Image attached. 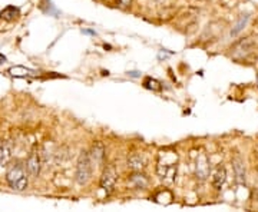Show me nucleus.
<instances>
[{"mask_svg": "<svg viewBox=\"0 0 258 212\" xmlns=\"http://www.w3.org/2000/svg\"><path fill=\"white\" fill-rule=\"evenodd\" d=\"M105 145L102 142H95L92 145V148L89 149V157H91V161L95 168H99V166L103 165V161H105Z\"/></svg>", "mask_w": 258, "mask_h": 212, "instance_id": "obj_8", "label": "nucleus"}, {"mask_svg": "<svg viewBox=\"0 0 258 212\" xmlns=\"http://www.w3.org/2000/svg\"><path fill=\"white\" fill-rule=\"evenodd\" d=\"M126 165L131 171H142L145 168V158L139 152H132L126 159Z\"/></svg>", "mask_w": 258, "mask_h": 212, "instance_id": "obj_10", "label": "nucleus"}, {"mask_svg": "<svg viewBox=\"0 0 258 212\" xmlns=\"http://www.w3.org/2000/svg\"><path fill=\"white\" fill-rule=\"evenodd\" d=\"M225 181H227V169H225L224 165H220L215 169V172L212 175V186L217 191H220L222 188V185L225 184Z\"/></svg>", "mask_w": 258, "mask_h": 212, "instance_id": "obj_12", "label": "nucleus"}, {"mask_svg": "<svg viewBox=\"0 0 258 212\" xmlns=\"http://www.w3.org/2000/svg\"><path fill=\"white\" fill-rule=\"evenodd\" d=\"M157 2H159V3H164V2H166V0H157Z\"/></svg>", "mask_w": 258, "mask_h": 212, "instance_id": "obj_17", "label": "nucleus"}, {"mask_svg": "<svg viewBox=\"0 0 258 212\" xmlns=\"http://www.w3.org/2000/svg\"><path fill=\"white\" fill-rule=\"evenodd\" d=\"M118 181V171L113 165H108L103 168L102 171L101 179H99V186L102 188V191H105L106 195H111L115 189V185Z\"/></svg>", "mask_w": 258, "mask_h": 212, "instance_id": "obj_4", "label": "nucleus"}, {"mask_svg": "<svg viewBox=\"0 0 258 212\" xmlns=\"http://www.w3.org/2000/svg\"><path fill=\"white\" fill-rule=\"evenodd\" d=\"M231 165H232V171L235 175V181L238 184L244 185L247 181V171H245V162L241 158L240 154H235L232 159H231Z\"/></svg>", "mask_w": 258, "mask_h": 212, "instance_id": "obj_7", "label": "nucleus"}, {"mask_svg": "<svg viewBox=\"0 0 258 212\" xmlns=\"http://www.w3.org/2000/svg\"><path fill=\"white\" fill-rule=\"evenodd\" d=\"M26 169H28L29 176L32 178H37L40 175L42 171V158H40V152L39 148L33 147V149L30 151L28 159H26Z\"/></svg>", "mask_w": 258, "mask_h": 212, "instance_id": "obj_6", "label": "nucleus"}, {"mask_svg": "<svg viewBox=\"0 0 258 212\" xmlns=\"http://www.w3.org/2000/svg\"><path fill=\"white\" fill-rule=\"evenodd\" d=\"M248 22H249L248 13H242L240 18H238V20H237V23H235V25L232 26V29H231V36H237L238 33H241L244 29L247 28Z\"/></svg>", "mask_w": 258, "mask_h": 212, "instance_id": "obj_13", "label": "nucleus"}, {"mask_svg": "<svg viewBox=\"0 0 258 212\" xmlns=\"http://www.w3.org/2000/svg\"><path fill=\"white\" fill-rule=\"evenodd\" d=\"M6 182L15 191H25L29 185V174L26 166L20 161L10 162L6 171Z\"/></svg>", "mask_w": 258, "mask_h": 212, "instance_id": "obj_2", "label": "nucleus"}, {"mask_svg": "<svg viewBox=\"0 0 258 212\" xmlns=\"http://www.w3.org/2000/svg\"><path fill=\"white\" fill-rule=\"evenodd\" d=\"M93 169H95V166L89 157V151H82L78 158V162H76L75 181L79 185H86L92 179Z\"/></svg>", "mask_w": 258, "mask_h": 212, "instance_id": "obj_3", "label": "nucleus"}, {"mask_svg": "<svg viewBox=\"0 0 258 212\" xmlns=\"http://www.w3.org/2000/svg\"><path fill=\"white\" fill-rule=\"evenodd\" d=\"M19 15H20V12H19L18 8H15V6H8V8H5V9L2 10L0 18L8 20V22H12V20H15V19L18 18Z\"/></svg>", "mask_w": 258, "mask_h": 212, "instance_id": "obj_14", "label": "nucleus"}, {"mask_svg": "<svg viewBox=\"0 0 258 212\" xmlns=\"http://www.w3.org/2000/svg\"><path fill=\"white\" fill-rule=\"evenodd\" d=\"M12 152L13 148L10 142H3L0 144V168H6L12 161Z\"/></svg>", "mask_w": 258, "mask_h": 212, "instance_id": "obj_11", "label": "nucleus"}, {"mask_svg": "<svg viewBox=\"0 0 258 212\" xmlns=\"http://www.w3.org/2000/svg\"><path fill=\"white\" fill-rule=\"evenodd\" d=\"M128 182L138 189H145L149 185V179L142 171H132V174L128 176Z\"/></svg>", "mask_w": 258, "mask_h": 212, "instance_id": "obj_9", "label": "nucleus"}, {"mask_svg": "<svg viewBox=\"0 0 258 212\" xmlns=\"http://www.w3.org/2000/svg\"><path fill=\"white\" fill-rule=\"evenodd\" d=\"M178 164L179 157L176 151L172 149H164L158 154L157 159V175L165 181V182H174L178 172Z\"/></svg>", "mask_w": 258, "mask_h": 212, "instance_id": "obj_1", "label": "nucleus"}, {"mask_svg": "<svg viewBox=\"0 0 258 212\" xmlns=\"http://www.w3.org/2000/svg\"><path fill=\"white\" fill-rule=\"evenodd\" d=\"M5 60H6V57H5V56L0 55V63H5Z\"/></svg>", "mask_w": 258, "mask_h": 212, "instance_id": "obj_16", "label": "nucleus"}, {"mask_svg": "<svg viewBox=\"0 0 258 212\" xmlns=\"http://www.w3.org/2000/svg\"><path fill=\"white\" fill-rule=\"evenodd\" d=\"M132 3H134V0H118V6L120 9H128Z\"/></svg>", "mask_w": 258, "mask_h": 212, "instance_id": "obj_15", "label": "nucleus"}, {"mask_svg": "<svg viewBox=\"0 0 258 212\" xmlns=\"http://www.w3.org/2000/svg\"><path fill=\"white\" fill-rule=\"evenodd\" d=\"M210 172H211L210 158L205 151H200L195 158V176L200 181H205L210 176Z\"/></svg>", "mask_w": 258, "mask_h": 212, "instance_id": "obj_5", "label": "nucleus"}]
</instances>
